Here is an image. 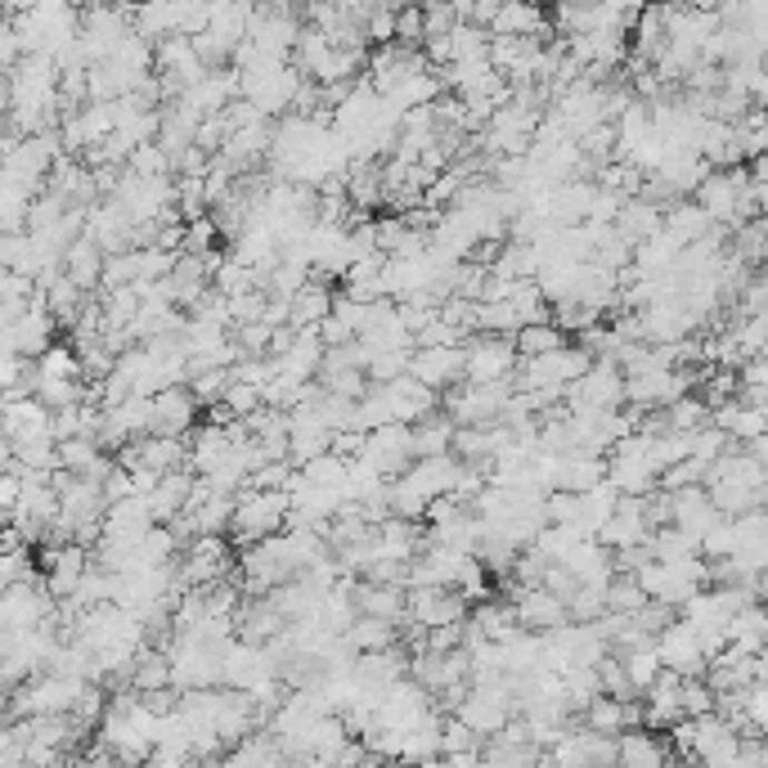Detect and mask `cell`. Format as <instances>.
I'll list each match as a JSON object with an SVG mask.
<instances>
[{"label":"cell","mask_w":768,"mask_h":768,"mask_svg":"<svg viewBox=\"0 0 768 768\" xmlns=\"http://www.w3.org/2000/svg\"><path fill=\"white\" fill-rule=\"evenodd\" d=\"M288 512H292V495H270V490H243L239 495V508H235V539L239 548H257L261 539L270 535H283L288 526Z\"/></svg>","instance_id":"1"},{"label":"cell","mask_w":768,"mask_h":768,"mask_svg":"<svg viewBox=\"0 0 768 768\" xmlns=\"http://www.w3.org/2000/svg\"><path fill=\"white\" fill-rule=\"evenodd\" d=\"M365 463L382 477V481H400L413 463H418V446H413V427H382L369 431L365 446Z\"/></svg>","instance_id":"2"},{"label":"cell","mask_w":768,"mask_h":768,"mask_svg":"<svg viewBox=\"0 0 768 768\" xmlns=\"http://www.w3.org/2000/svg\"><path fill=\"white\" fill-rule=\"evenodd\" d=\"M517 347L512 338H472L468 342V387H495L517 378Z\"/></svg>","instance_id":"3"},{"label":"cell","mask_w":768,"mask_h":768,"mask_svg":"<svg viewBox=\"0 0 768 768\" xmlns=\"http://www.w3.org/2000/svg\"><path fill=\"white\" fill-rule=\"evenodd\" d=\"M468 598L455 589H409V620L413 629L431 634V629H450V625H468Z\"/></svg>","instance_id":"4"},{"label":"cell","mask_w":768,"mask_h":768,"mask_svg":"<svg viewBox=\"0 0 768 768\" xmlns=\"http://www.w3.org/2000/svg\"><path fill=\"white\" fill-rule=\"evenodd\" d=\"M512 611H517V625L530 629V634H553L562 625H571V611L558 594H548V589H517L512 594Z\"/></svg>","instance_id":"5"},{"label":"cell","mask_w":768,"mask_h":768,"mask_svg":"<svg viewBox=\"0 0 768 768\" xmlns=\"http://www.w3.org/2000/svg\"><path fill=\"white\" fill-rule=\"evenodd\" d=\"M656 651H661V666L670 670V675H697L701 666H706V647H701V634H697V625H670L661 638H656Z\"/></svg>","instance_id":"6"},{"label":"cell","mask_w":768,"mask_h":768,"mask_svg":"<svg viewBox=\"0 0 768 768\" xmlns=\"http://www.w3.org/2000/svg\"><path fill=\"white\" fill-rule=\"evenodd\" d=\"M193 422H198V400L189 387H167L162 396H153V436L189 441L184 431H193Z\"/></svg>","instance_id":"7"},{"label":"cell","mask_w":768,"mask_h":768,"mask_svg":"<svg viewBox=\"0 0 768 768\" xmlns=\"http://www.w3.org/2000/svg\"><path fill=\"white\" fill-rule=\"evenodd\" d=\"M356 611L360 616H373V620L400 625L409 616V589H396V585H356Z\"/></svg>","instance_id":"8"},{"label":"cell","mask_w":768,"mask_h":768,"mask_svg":"<svg viewBox=\"0 0 768 768\" xmlns=\"http://www.w3.org/2000/svg\"><path fill=\"white\" fill-rule=\"evenodd\" d=\"M607 481V463L594 459V455H567L558 459V477H553V490L562 495H589Z\"/></svg>","instance_id":"9"},{"label":"cell","mask_w":768,"mask_h":768,"mask_svg":"<svg viewBox=\"0 0 768 768\" xmlns=\"http://www.w3.org/2000/svg\"><path fill=\"white\" fill-rule=\"evenodd\" d=\"M103 266H108V257L99 252L94 239H77V243L68 248V257H63V275H68L81 292L103 288Z\"/></svg>","instance_id":"10"},{"label":"cell","mask_w":768,"mask_h":768,"mask_svg":"<svg viewBox=\"0 0 768 768\" xmlns=\"http://www.w3.org/2000/svg\"><path fill=\"white\" fill-rule=\"evenodd\" d=\"M455 436H459V427H455V418H450L446 409L431 413V418H422V422L413 427L418 459H446V455H455Z\"/></svg>","instance_id":"11"},{"label":"cell","mask_w":768,"mask_h":768,"mask_svg":"<svg viewBox=\"0 0 768 768\" xmlns=\"http://www.w3.org/2000/svg\"><path fill=\"white\" fill-rule=\"evenodd\" d=\"M548 28V14L535 6H503L490 37H508V41H539V32Z\"/></svg>","instance_id":"12"},{"label":"cell","mask_w":768,"mask_h":768,"mask_svg":"<svg viewBox=\"0 0 768 768\" xmlns=\"http://www.w3.org/2000/svg\"><path fill=\"white\" fill-rule=\"evenodd\" d=\"M333 306H338V297L328 292L319 279H310L297 292V301H292V328H297V333H306V328H319L328 315H333Z\"/></svg>","instance_id":"13"},{"label":"cell","mask_w":768,"mask_h":768,"mask_svg":"<svg viewBox=\"0 0 768 768\" xmlns=\"http://www.w3.org/2000/svg\"><path fill=\"white\" fill-rule=\"evenodd\" d=\"M620 768H670V746L634 728L620 737Z\"/></svg>","instance_id":"14"},{"label":"cell","mask_w":768,"mask_h":768,"mask_svg":"<svg viewBox=\"0 0 768 768\" xmlns=\"http://www.w3.org/2000/svg\"><path fill=\"white\" fill-rule=\"evenodd\" d=\"M347 647L356 656H382V651H396V625L391 620H373V616H360L347 634Z\"/></svg>","instance_id":"15"},{"label":"cell","mask_w":768,"mask_h":768,"mask_svg":"<svg viewBox=\"0 0 768 768\" xmlns=\"http://www.w3.org/2000/svg\"><path fill=\"white\" fill-rule=\"evenodd\" d=\"M512 347H517L521 360H539V356L562 351L567 347V333H562L558 323H530V328H521V333L512 338Z\"/></svg>","instance_id":"16"},{"label":"cell","mask_w":768,"mask_h":768,"mask_svg":"<svg viewBox=\"0 0 768 768\" xmlns=\"http://www.w3.org/2000/svg\"><path fill=\"white\" fill-rule=\"evenodd\" d=\"M585 728L598 732V737H625L629 728V701H616V697H598L589 710H585Z\"/></svg>","instance_id":"17"},{"label":"cell","mask_w":768,"mask_h":768,"mask_svg":"<svg viewBox=\"0 0 768 768\" xmlns=\"http://www.w3.org/2000/svg\"><path fill=\"white\" fill-rule=\"evenodd\" d=\"M37 369H41L46 382H81V378H86V373H81V356H77V347H59V342L37 360Z\"/></svg>","instance_id":"18"},{"label":"cell","mask_w":768,"mask_h":768,"mask_svg":"<svg viewBox=\"0 0 768 768\" xmlns=\"http://www.w3.org/2000/svg\"><path fill=\"white\" fill-rule=\"evenodd\" d=\"M230 387H235V369H207V373H193V378H189L193 400H198V405H207V409L221 405Z\"/></svg>","instance_id":"19"},{"label":"cell","mask_w":768,"mask_h":768,"mask_svg":"<svg viewBox=\"0 0 768 768\" xmlns=\"http://www.w3.org/2000/svg\"><path fill=\"white\" fill-rule=\"evenodd\" d=\"M396 46H405V50L427 46V10H400L396 14Z\"/></svg>","instance_id":"20"},{"label":"cell","mask_w":768,"mask_h":768,"mask_svg":"<svg viewBox=\"0 0 768 768\" xmlns=\"http://www.w3.org/2000/svg\"><path fill=\"white\" fill-rule=\"evenodd\" d=\"M356 768H382V764H378V759H360Z\"/></svg>","instance_id":"21"}]
</instances>
